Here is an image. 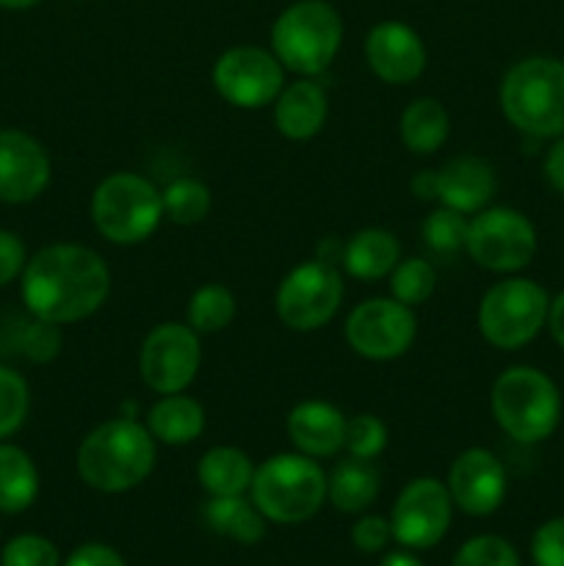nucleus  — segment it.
I'll return each mask as SVG.
<instances>
[{
	"mask_svg": "<svg viewBox=\"0 0 564 566\" xmlns=\"http://www.w3.org/2000/svg\"><path fill=\"white\" fill-rule=\"evenodd\" d=\"M531 558L536 566H564V517L545 520L531 536Z\"/></svg>",
	"mask_w": 564,
	"mask_h": 566,
	"instance_id": "37",
	"label": "nucleus"
},
{
	"mask_svg": "<svg viewBox=\"0 0 564 566\" xmlns=\"http://www.w3.org/2000/svg\"><path fill=\"white\" fill-rule=\"evenodd\" d=\"M453 501L442 481L415 479L398 492L390 512L393 539L407 551H429L440 545L451 528Z\"/></svg>",
	"mask_w": 564,
	"mask_h": 566,
	"instance_id": "14",
	"label": "nucleus"
},
{
	"mask_svg": "<svg viewBox=\"0 0 564 566\" xmlns=\"http://www.w3.org/2000/svg\"><path fill=\"white\" fill-rule=\"evenodd\" d=\"M379 566H424V564H420L412 553L396 551V553H387V556L382 558Z\"/></svg>",
	"mask_w": 564,
	"mask_h": 566,
	"instance_id": "44",
	"label": "nucleus"
},
{
	"mask_svg": "<svg viewBox=\"0 0 564 566\" xmlns=\"http://www.w3.org/2000/svg\"><path fill=\"white\" fill-rule=\"evenodd\" d=\"M202 514L210 531L238 542V545H258L265 536V523H269L252 503V497L247 501L243 495L210 497Z\"/></svg>",
	"mask_w": 564,
	"mask_h": 566,
	"instance_id": "25",
	"label": "nucleus"
},
{
	"mask_svg": "<svg viewBox=\"0 0 564 566\" xmlns=\"http://www.w3.org/2000/svg\"><path fill=\"white\" fill-rule=\"evenodd\" d=\"M495 169L479 155H459L437 171V202L464 216L484 210L495 197Z\"/></svg>",
	"mask_w": 564,
	"mask_h": 566,
	"instance_id": "18",
	"label": "nucleus"
},
{
	"mask_svg": "<svg viewBox=\"0 0 564 566\" xmlns=\"http://www.w3.org/2000/svg\"><path fill=\"white\" fill-rule=\"evenodd\" d=\"M274 125L280 136L288 142H307V138L318 136L321 127L326 125V114H330V99L321 83L310 81V77H299V81L282 86L274 103Z\"/></svg>",
	"mask_w": 564,
	"mask_h": 566,
	"instance_id": "20",
	"label": "nucleus"
},
{
	"mask_svg": "<svg viewBox=\"0 0 564 566\" xmlns=\"http://www.w3.org/2000/svg\"><path fill=\"white\" fill-rule=\"evenodd\" d=\"M534 221L514 208H484L470 219L464 252L492 274H518L536 258Z\"/></svg>",
	"mask_w": 564,
	"mask_h": 566,
	"instance_id": "9",
	"label": "nucleus"
},
{
	"mask_svg": "<svg viewBox=\"0 0 564 566\" xmlns=\"http://www.w3.org/2000/svg\"><path fill=\"white\" fill-rule=\"evenodd\" d=\"M379 470L368 459H343L326 475V497L343 514H363L379 495Z\"/></svg>",
	"mask_w": 564,
	"mask_h": 566,
	"instance_id": "24",
	"label": "nucleus"
},
{
	"mask_svg": "<svg viewBox=\"0 0 564 566\" xmlns=\"http://www.w3.org/2000/svg\"><path fill=\"white\" fill-rule=\"evenodd\" d=\"M547 307H551V296L540 282L512 274L495 282L481 296L476 321H479L481 337L492 348L518 352L545 329Z\"/></svg>",
	"mask_w": 564,
	"mask_h": 566,
	"instance_id": "8",
	"label": "nucleus"
},
{
	"mask_svg": "<svg viewBox=\"0 0 564 566\" xmlns=\"http://www.w3.org/2000/svg\"><path fill=\"white\" fill-rule=\"evenodd\" d=\"M451 566H520V556L512 542L495 534H484L464 542Z\"/></svg>",
	"mask_w": 564,
	"mask_h": 566,
	"instance_id": "34",
	"label": "nucleus"
},
{
	"mask_svg": "<svg viewBox=\"0 0 564 566\" xmlns=\"http://www.w3.org/2000/svg\"><path fill=\"white\" fill-rule=\"evenodd\" d=\"M77 475L105 495L136 490L155 468V437L133 418H114L88 431L77 446Z\"/></svg>",
	"mask_w": 564,
	"mask_h": 566,
	"instance_id": "2",
	"label": "nucleus"
},
{
	"mask_svg": "<svg viewBox=\"0 0 564 566\" xmlns=\"http://www.w3.org/2000/svg\"><path fill=\"white\" fill-rule=\"evenodd\" d=\"M249 497L269 523H307L326 501V473L313 457L299 451L274 453L254 468Z\"/></svg>",
	"mask_w": 564,
	"mask_h": 566,
	"instance_id": "5",
	"label": "nucleus"
},
{
	"mask_svg": "<svg viewBox=\"0 0 564 566\" xmlns=\"http://www.w3.org/2000/svg\"><path fill=\"white\" fill-rule=\"evenodd\" d=\"M20 335H17V348H20L22 357H28L31 363H50L55 359V354L61 352V332L59 326L50 324V321L33 318L20 324Z\"/></svg>",
	"mask_w": 564,
	"mask_h": 566,
	"instance_id": "36",
	"label": "nucleus"
},
{
	"mask_svg": "<svg viewBox=\"0 0 564 566\" xmlns=\"http://www.w3.org/2000/svg\"><path fill=\"white\" fill-rule=\"evenodd\" d=\"M352 542L359 553H382L393 542V525L379 514H363L352 528Z\"/></svg>",
	"mask_w": 564,
	"mask_h": 566,
	"instance_id": "38",
	"label": "nucleus"
},
{
	"mask_svg": "<svg viewBox=\"0 0 564 566\" xmlns=\"http://www.w3.org/2000/svg\"><path fill=\"white\" fill-rule=\"evenodd\" d=\"M64 566H127L125 558L108 545H100V542H88V545L75 547L66 558Z\"/></svg>",
	"mask_w": 564,
	"mask_h": 566,
	"instance_id": "40",
	"label": "nucleus"
},
{
	"mask_svg": "<svg viewBox=\"0 0 564 566\" xmlns=\"http://www.w3.org/2000/svg\"><path fill=\"white\" fill-rule=\"evenodd\" d=\"M20 280L28 313L55 326L92 318L111 293L108 265L94 249L81 243L39 249L28 258Z\"/></svg>",
	"mask_w": 564,
	"mask_h": 566,
	"instance_id": "1",
	"label": "nucleus"
},
{
	"mask_svg": "<svg viewBox=\"0 0 564 566\" xmlns=\"http://www.w3.org/2000/svg\"><path fill=\"white\" fill-rule=\"evenodd\" d=\"M343 448L348 451V457L374 462L387 448L385 420L370 412H359L354 418H346V446Z\"/></svg>",
	"mask_w": 564,
	"mask_h": 566,
	"instance_id": "33",
	"label": "nucleus"
},
{
	"mask_svg": "<svg viewBox=\"0 0 564 566\" xmlns=\"http://www.w3.org/2000/svg\"><path fill=\"white\" fill-rule=\"evenodd\" d=\"M503 116L523 136H564V61L553 55H529L506 70L498 92Z\"/></svg>",
	"mask_w": 564,
	"mask_h": 566,
	"instance_id": "3",
	"label": "nucleus"
},
{
	"mask_svg": "<svg viewBox=\"0 0 564 566\" xmlns=\"http://www.w3.org/2000/svg\"><path fill=\"white\" fill-rule=\"evenodd\" d=\"M202 363L199 335L188 324H158L147 332L138 352L142 381L158 396L186 392L197 379Z\"/></svg>",
	"mask_w": 564,
	"mask_h": 566,
	"instance_id": "13",
	"label": "nucleus"
},
{
	"mask_svg": "<svg viewBox=\"0 0 564 566\" xmlns=\"http://www.w3.org/2000/svg\"><path fill=\"white\" fill-rule=\"evenodd\" d=\"M213 88L224 103L254 111L271 105L285 86V66L271 50L254 44H238L216 59Z\"/></svg>",
	"mask_w": 564,
	"mask_h": 566,
	"instance_id": "12",
	"label": "nucleus"
},
{
	"mask_svg": "<svg viewBox=\"0 0 564 566\" xmlns=\"http://www.w3.org/2000/svg\"><path fill=\"white\" fill-rule=\"evenodd\" d=\"M28 263L25 243L17 232L0 230V287L11 285L17 276H22Z\"/></svg>",
	"mask_w": 564,
	"mask_h": 566,
	"instance_id": "39",
	"label": "nucleus"
},
{
	"mask_svg": "<svg viewBox=\"0 0 564 566\" xmlns=\"http://www.w3.org/2000/svg\"><path fill=\"white\" fill-rule=\"evenodd\" d=\"M343 44V20L326 0H296L271 25V53L285 70L315 77L330 70Z\"/></svg>",
	"mask_w": 564,
	"mask_h": 566,
	"instance_id": "6",
	"label": "nucleus"
},
{
	"mask_svg": "<svg viewBox=\"0 0 564 566\" xmlns=\"http://www.w3.org/2000/svg\"><path fill=\"white\" fill-rule=\"evenodd\" d=\"M363 50L368 70L390 86L415 83L426 70V44L407 22H376L365 36Z\"/></svg>",
	"mask_w": 564,
	"mask_h": 566,
	"instance_id": "16",
	"label": "nucleus"
},
{
	"mask_svg": "<svg viewBox=\"0 0 564 566\" xmlns=\"http://www.w3.org/2000/svg\"><path fill=\"white\" fill-rule=\"evenodd\" d=\"M50 155L22 130H0V202L28 205L50 186Z\"/></svg>",
	"mask_w": 564,
	"mask_h": 566,
	"instance_id": "17",
	"label": "nucleus"
},
{
	"mask_svg": "<svg viewBox=\"0 0 564 566\" xmlns=\"http://www.w3.org/2000/svg\"><path fill=\"white\" fill-rule=\"evenodd\" d=\"M285 429L293 448L304 457H335L346 446V415L335 403L321 401V398L296 403L288 415Z\"/></svg>",
	"mask_w": 564,
	"mask_h": 566,
	"instance_id": "19",
	"label": "nucleus"
},
{
	"mask_svg": "<svg viewBox=\"0 0 564 566\" xmlns=\"http://www.w3.org/2000/svg\"><path fill=\"white\" fill-rule=\"evenodd\" d=\"M490 409L498 429L523 446H536L553 437L564 418L556 381L531 365H512L492 381Z\"/></svg>",
	"mask_w": 564,
	"mask_h": 566,
	"instance_id": "4",
	"label": "nucleus"
},
{
	"mask_svg": "<svg viewBox=\"0 0 564 566\" xmlns=\"http://www.w3.org/2000/svg\"><path fill=\"white\" fill-rule=\"evenodd\" d=\"M542 171H545L547 186L564 197V136L553 138V144L545 153V160H542Z\"/></svg>",
	"mask_w": 564,
	"mask_h": 566,
	"instance_id": "41",
	"label": "nucleus"
},
{
	"mask_svg": "<svg viewBox=\"0 0 564 566\" xmlns=\"http://www.w3.org/2000/svg\"><path fill=\"white\" fill-rule=\"evenodd\" d=\"M164 199L155 182L136 171H114L92 193L94 230L116 247H136L158 230Z\"/></svg>",
	"mask_w": 564,
	"mask_h": 566,
	"instance_id": "7",
	"label": "nucleus"
},
{
	"mask_svg": "<svg viewBox=\"0 0 564 566\" xmlns=\"http://www.w3.org/2000/svg\"><path fill=\"white\" fill-rule=\"evenodd\" d=\"M36 3H42V0H0V9L25 11V9H33Z\"/></svg>",
	"mask_w": 564,
	"mask_h": 566,
	"instance_id": "45",
	"label": "nucleus"
},
{
	"mask_svg": "<svg viewBox=\"0 0 564 566\" xmlns=\"http://www.w3.org/2000/svg\"><path fill=\"white\" fill-rule=\"evenodd\" d=\"M31 409V390L25 376L0 365V442L22 429Z\"/></svg>",
	"mask_w": 564,
	"mask_h": 566,
	"instance_id": "32",
	"label": "nucleus"
},
{
	"mask_svg": "<svg viewBox=\"0 0 564 566\" xmlns=\"http://www.w3.org/2000/svg\"><path fill=\"white\" fill-rule=\"evenodd\" d=\"M404 147L412 155H431L446 144L451 133V119L448 111L442 108L440 99L418 97L404 108L401 122H398Z\"/></svg>",
	"mask_w": 564,
	"mask_h": 566,
	"instance_id": "26",
	"label": "nucleus"
},
{
	"mask_svg": "<svg viewBox=\"0 0 564 566\" xmlns=\"http://www.w3.org/2000/svg\"><path fill=\"white\" fill-rule=\"evenodd\" d=\"M254 479V464L247 451L236 446H216L205 451L197 462V481L208 497H230L249 492Z\"/></svg>",
	"mask_w": 564,
	"mask_h": 566,
	"instance_id": "23",
	"label": "nucleus"
},
{
	"mask_svg": "<svg viewBox=\"0 0 564 566\" xmlns=\"http://www.w3.org/2000/svg\"><path fill=\"white\" fill-rule=\"evenodd\" d=\"M545 329L551 332L553 343H556L558 348H564V291L556 293V296L551 298V307H547Z\"/></svg>",
	"mask_w": 564,
	"mask_h": 566,
	"instance_id": "42",
	"label": "nucleus"
},
{
	"mask_svg": "<svg viewBox=\"0 0 564 566\" xmlns=\"http://www.w3.org/2000/svg\"><path fill=\"white\" fill-rule=\"evenodd\" d=\"M343 276L330 260H307L288 271L274 293V313L293 332H315L335 318Z\"/></svg>",
	"mask_w": 564,
	"mask_h": 566,
	"instance_id": "10",
	"label": "nucleus"
},
{
	"mask_svg": "<svg viewBox=\"0 0 564 566\" xmlns=\"http://www.w3.org/2000/svg\"><path fill=\"white\" fill-rule=\"evenodd\" d=\"M398 260H401V243L382 227H365L354 232L341 249L343 271L359 282L385 280L396 269Z\"/></svg>",
	"mask_w": 564,
	"mask_h": 566,
	"instance_id": "21",
	"label": "nucleus"
},
{
	"mask_svg": "<svg viewBox=\"0 0 564 566\" xmlns=\"http://www.w3.org/2000/svg\"><path fill=\"white\" fill-rule=\"evenodd\" d=\"M348 348L363 359L387 363L412 348L418 335V318L412 307L396 298H365L348 313L343 326Z\"/></svg>",
	"mask_w": 564,
	"mask_h": 566,
	"instance_id": "11",
	"label": "nucleus"
},
{
	"mask_svg": "<svg viewBox=\"0 0 564 566\" xmlns=\"http://www.w3.org/2000/svg\"><path fill=\"white\" fill-rule=\"evenodd\" d=\"M236 313L238 304L230 287L219 285V282H208V285L197 287L188 298L186 324L197 335H216V332H224L236 321Z\"/></svg>",
	"mask_w": 564,
	"mask_h": 566,
	"instance_id": "28",
	"label": "nucleus"
},
{
	"mask_svg": "<svg viewBox=\"0 0 564 566\" xmlns=\"http://www.w3.org/2000/svg\"><path fill=\"white\" fill-rule=\"evenodd\" d=\"M160 199H164V219L180 227L199 224L210 213V208H213L210 188L202 180H197V177H177V180H171L160 191Z\"/></svg>",
	"mask_w": 564,
	"mask_h": 566,
	"instance_id": "29",
	"label": "nucleus"
},
{
	"mask_svg": "<svg viewBox=\"0 0 564 566\" xmlns=\"http://www.w3.org/2000/svg\"><path fill=\"white\" fill-rule=\"evenodd\" d=\"M0 566H61L59 547L39 534H20L0 551Z\"/></svg>",
	"mask_w": 564,
	"mask_h": 566,
	"instance_id": "35",
	"label": "nucleus"
},
{
	"mask_svg": "<svg viewBox=\"0 0 564 566\" xmlns=\"http://www.w3.org/2000/svg\"><path fill=\"white\" fill-rule=\"evenodd\" d=\"M387 285H390V296L396 302L407 304V307H418L426 304L437 291V271L429 260L420 258H407L398 260L396 269L387 276Z\"/></svg>",
	"mask_w": 564,
	"mask_h": 566,
	"instance_id": "30",
	"label": "nucleus"
},
{
	"mask_svg": "<svg viewBox=\"0 0 564 566\" xmlns=\"http://www.w3.org/2000/svg\"><path fill=\"white\" fill-rule=\"evenodd\" d=\"M39 495V470L22 448L0 442V514H20Z\"/></svg>",
	"mask_w": 564,
	"mask_h": 566,
	"instance_id": "27",
	"label": "nucleus"
},
{
	"mask_svg": "<svg viewBox=\"0 0 564 566\" xmlns=\"http://www.w3.org/2000/svg\"><path fill=\"white\" fill-rule=\"evenodd\" d=\"M412 193L420 199H437V171H420V175H415Z\"/></svg>",
	"mask_w": 564,
	"mask_h": 566,
	"instance_id": "43",
	"label": "nucleus"
},
{
	"mask_svg": "<svg viewBox=\"0 0 564 566\" xmlns=\"http://www.w3.org/2000/svg\"><path fill=\"white\" fill-rule=\"evenodd\" d=\"M144 426L155 437V442L175 448L191 446L205 431V409L197 398L171 392V396H160L149 407L147 423Z\"/></svg>",
	"mask_w": 564,
	"mask_h": 566,
	"instance_id": "22",
	"label": "nucleus"
},
{
	"mask_svg": "<svg viewBox=\"0 0 564 566\" xmlns=\"http://www.w3.org/2000/svg\"><path fill=\"white\" fill-rule=\"evenodd\" d=\"M468 216L440 205V208H435L424 219L420 235H424L429 252L446 254L448 258V254H457L459 249H464V243H468Z\"/></svg>",
	"mask_w": 564,
	"mask_h": 566,
	"instance_id": "31",
	"label": "nucleus"
},
{
	"mask_svg": "<svg viewBox=\"0 0 564 566\" xmlns=\"http://www.w3.org/2000/svg\"><path fill=\"white\" fill-rule=\"evenodd\" d=\"M446 486L459 512L468 517H490L506 497V468L487 448H468L451 462Z\"/></svg>",
	"mask_w": 564,
	"mask_h": 566,
	"instance_id": "15",
	"label": "nucleus"
}]
</instances>
